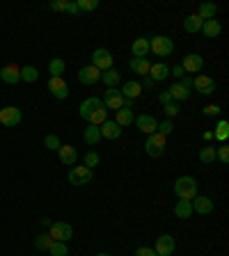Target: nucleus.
I'll use <instances>...</instances> for the list:
<instances>
[{
    "mask_svg": "<svg viewBox=\"0 0 229 256\" xmlns=\"http://www.w3.org/2000/svg\"><path fill=\"white\" fill-rule=\"evenodd\" d=\"M202 25H204V21H202L197 14H190V16L183 21V30L190 32V35H197V32H202Z\"/></svg>",
    "mask_w": 229,
    "mask_h": 256,
    "instance_id": "bb28decb",
    "label": "nucleus"
},
{
    "mask_svg": "<svg viewBox=\"0 0 229 256\" xmlns=\"http://www.w3.org/2000/svg\"><path fill=\"white\" fill-rule=\"evenodd\" d=\"M149 78L154 80V83H163L165 78H170V66L163 64V62H156V64H151Z\"/></svg>",
    "mask_w": 229,
    "mask_h": 256,
    "instance_id": "412c9836",
    "label": "nucleus"
},
{
    "mask_svg": "<svg viewBox=\"0 0 229 256\" xmlns=\"http://www.w3.org/2000/svg\"><path fill=\"white\" fill-rule=\"evenodd\" d=\"M78 80H80V85H97L99 80H101V71L94 69L92 64H87L78 71Z\"/></svg>",
    "mask_w": 229,
    "mask_h": 256,
    "instance_id": "4468645a",
    "label": "nucleus"
},
{
    "mask_svg": "<svg viewBox=\"0 0 229 256\" xmlns=\"http://www.w3.org/2000/svg\"><path fill=\"white\" fill-rule=\"evenodd\" d=\"M170 76H174V78H176V83H179L181 78L186 76V71L181 69V64H176V66H172V69H170Z\"/></svg>",
    "mask_w": 229,
    "mask_h": 256,
    "instance_id": "a18cd8bd",
    "label": "nucleus"
},
{
    "mask_svg": "<svg viewBox=\"0 0 229 256\" xmlns=\"http://www.w3.org/2000/svg\"><path fill=\"white\" fill-rule=\"evenodd\" d=\"M158 101H161V105H168V103H172V96H170V92L168 90L161 92V94H158Z\"/></svg>",
    "mask_w": 229,
    "mask_h": 256,
    "instance_id": "3c124183",
    "label": "nucleus"
},
{
    "mask_svg": "<svg viewBox=\"0 0 229 256\" xmlns=\"http://www.w3.org/2000/svg\"><path fill=\"white\" fill-rule=\"evenodd\" d=\"M202 32H204V37H209V39H216V37H220V32H223V25H220L218 18H211V21H204Z\"/></svg>",
    "mask_w": 229,
    "mask_h": 256,
    "instance_id": "b1692460",
    "label": "nucleus"
},
{
    "mask_svg": "<svg viewBox=\"0 0 229 256\" xmlns=\"http://www.w3.org/2000/svg\"><path fill=\"white\" fill-rule=\"evenodd\" d=\"M190 206H193V213H197V215H211L213 213V202L204 195L195 197L193 202H190Z\"/></svg>",
    "mask_w": 229,
    "mask_h": 256,
    "instance_id": "2eb2a0df",
    "label": "nucleus"
},
{
    "mask_svg": "<svg viewBox=\"0 0 229 256\" xmlns=\"http://www.w3.org/2000/svg\"><path fill=\"white\" fill-rule=\"evenodd\" d=\"M172 131H174V124H172L170 119L161 121V124H158V128H156V133H161V135H165V137H168Z\"/></svg>",
    "mask_w": 229,
    "mask_h": 256,
    "instance_id": "79ce46f5",
    "label": "nucleus"
},
{
    "mask_svg": "<svg viewBox=\"0 0 229 256\" xmlns=\"http://www.w3.org/2000/svg\"><path fill=\"white\" fill-rule=\"evenodd\" d=\"M113 53H110L108 48H97L94 53H92V66L94 69H99V71H108V69H113Z\"/></svg>",
    "mask_w": 229,
    "mask_h": 256,
    "instance_id": "423d86ee",
    "label": "nucleus"
},
{
    "mask_svg": "<svg viewBox=\"0 0 229 256\" xmlns=\"http://www.w3.org/2000/svg\"><path fill=\"white\" fill-rule=\"evenodd\" d=\"M193 87L199 92V94L209 96V94L216 92V80H213L211 76H195L193 78Z\"/></svg>",
    "mask_w": 229,
    "mask_h": 256,
    "instance_id": "ddd939ff",
    "label": "nucleus"
},
{
    "mask_svg": "<svg viewBox=\"0 0 229 256\" xmlns=\"http://www.w3.org/2000/svg\"><path fill=\"white\" fill-rule=\"evenodd\" d=\"M49 92L51 96H55L57 101H64L69 96V85H66L64 78H51L49 80Z\"/></svg>",
    "mask_w": 229,
    "mask_h": 256,
    "instance_id": "f8f14e48",
    "label": "nucleus"
},
{
    "mask_svg": "<svg viewBox=\"0 0 229 256\" xmlns=\"http://www.w3.org/2000/svg\"><path fill=\"white\" fill-rule=\"evenodd\" d=\"M101 80H103V85H106V87H117V85L121 83V76H119V71H117V69H108V71H103L101 73Z\"/></svg>",
    "mask_w": 229,
    "mask_h": 256,
    "instance_id": "c85d7f7f",
    "label": "nucleus"
},
{
    "mask_svg": "<svg viewBox=\"0 0 229 256\" xmlns=\"http://www.w3.org/2000/svg\"><path fill=\"white\" fill-rule=\"evenodd\" d=\"M97 256H110V254H106V252H101V254H97Z\"/></svg>",
    "mask_w": 229,
    "mask_h": 256,
    "instance_id": "6e6d98bb",
    "label": "nucleus"
},
{
    "mask_svg": "<svg viewBox=\"0 0 229 256\" xmlns=\"http://www.w3.org/2000/svg\"><path fill=\"white\" fill-rule=\"evenodd\" d=\"M174 195L183 202H193L197 197V179L193 176H179L174 181Z\"/></svg>",
    "mask_w": 229,
    "mask_h": 256,
    "instance_id": "f257e3e1",
    "label": "nucleus"
},
{
    "mask_svg": "<svg viewBox=\"0 0 229 256\" xmlns=\"http://www.w3.org/2000/svg\"><path fill=\"white\" fill-rule=\"evenodd\" d=\"M179 85L183 87V90L190 92V90H193V76H188V73H186V76H183V78L179 80Z\"/></svg>",
    "mask_w": 229,
    "mask_h": 256,
    "instance_id": "49530a36",
    "label": "nucleus"
},
{
    "mask_svg": "<svg viewBox=\"0 0 229 256\" xmlns=\"http://www.w3.org/2000/svg\"><path fill=\"white\" fill-rule=\"evenodd\" d=\"M213 137H216L218 142H227V137H229V121H225V119H223V121H218Z\"/></svg>",
    "mask_w": 229,
    "mask_h": 256,
    "instance_id": "f704fd0d",
    "label": "nucleus"
},
{
    "mask_svg": "<svg viewBox=\"0 0 229 256\" xmlns=\"http://www.w3.org/2000/svg\"><path fill=\"white\" fill-rule=\"evenodd\" d=\"M21 80H25V83H37V80H39V71H37L35 66H23V69H21Z\"/></svg>",
    "mask_w": 229,
    "mask_h": 256,
    "instance_id": "e433bc0d",
    "label": "nucleus"
},
{
    "mask_svg": "<svg viewBox=\"0 0 229 256\" xmlns=\"http://www.w3.org/2000/svg\"><path fill=\"white\" fill-rule=\"evenodd\" d=\"M83 140H85V144L97 147V144L101 142V131H99V126L87 124V128H85V133H83Z\"/></svg>",
    "mask_w": 229,
    "mask_h": 256,
    "instance_id": "a878e982",
    "label": "nucleus"
},
{
    "mask_svg": "<svg viewBox=\"0 0 229 256\" xmlns=\"http://www.w3.org/2000/svg\"><path fill=\"white\" fill-rule=\"evenodd\" d=\"M181 69L190 76V73H199L202 69H204V57L197 53H188L183 55V62H181Z\"/></svg>",
    "mask_w": 229,
    "mask_h": 256,
    "instance_id": "6e6552de",
    "label": "nucleus"
},
{
    "mask_svg": "<svg viewBox=\"0 0 229 256\" xmlns=\"http://www.w3.org/2000/svg\"><path fill=\"white\" fill-rule=\"evenodd\" d=\"M135 256H158V254L154 252V247H138V250H135Z\"/></svg>",
    "mask_w": 229,
    "mask_h": 256,
    "instance_id": "de8ad7c7",
    "label": "nucleus"
},
{
    "mask_svg": "<svg viewBox=\"0 0 229 256\" xmlns=\"http://www.w3.org/2000/svg\"><path fill=\"white\" fill-rule=\"evenodd\" d=\"M223 110H220V105H206L204 107V114L206 117H216V114H220Z\"/></svg>",
    "mask_w": 229,
    "mask_h": 256,
    "instance_id": "8fccbe9b",
    "label": "nucleus"
},
{
    "mask_svg": "<svg viewBox=\"0 0 229 256\" xmlns=\"http://www.w3.org/2000/svg\"><path fill=\"white\" fill-rule=\"evenodd\" d=\"M103 103H101V99H97V96H90V99H85L83 103H80V107H78V114L83 117L85 121L90 119V114L94 112V110H99Z\"/></svg>",
    "mask_w": 229,
    "mask_h": 256,
    "instance_id": "f3484780",
    "label": "nucleus"
},
{
    "mask_svg": "<svg viewBox=\"0 0 229 256\" xmlns=\"http://www.w3.org/2000/svg\"><path fill=\"white\" fill-rule=\"evenodd\" d=\"M101 103H103L106 110H114V112H117V110L121 107V103H124V96H121V92L117 90V87H110V90H106Z\"/></svg>",
    "mask_w": 229,
    "mask_h": 256,
    "instance_id": "1a4fd4ad",
    "label": "nucleus"
},
{
    "mask_svg": "<svg viewBox=\"0 0 229 256\" xmlns=\"http://www.w3.org/2000/svg\"><path fill=\"white\" fill-rule=\"evenodd\" d=\"M145 151H147V155H151V158H161V155L165 154V135H161V133H151V135L147 137V142H145Z\"/></svg>",
    "mask_w": 229,
    "mask_h": 256,
    "instance_id": "20e7f679",
    "label": "nucleus"
},
{
    "mask_svg": "<svg viewBox=\"0 0 229 256\" xmlns=\"http://www.w3.org/2000/svg\"><path fill=\"white\" fill-rule=\"evenodd\" d=\"M108 119V110L106 107H99V110H94V112L90 114V119H87V124H92V126H101L103 121Z\"/></svg>",
    "mask_w": 229,
    "mask_h": 256,
    "instance_id": "473e14b6",
    "label": "nucleus"
},
{
    "mask_svg": "<svg viewBox=\"0 0 229 256\" xmlns=\"http://www.w3.org/2000/svg\"><path fill=\"white\" fill-rule=\"evenodd\" d=\"M133 121H135V114H133V110H128V107H119V110H117L114 124L119 126V128H126V126H131Z\"/></svg>",
    "mask_w": 229,
    "mask_h": 256,
    "instance_id": "5701e85b",
    "label": "nucleus"
},
{
    "mask_svg": "<svg viewBox=\"0 0 229 256\" xmlns=\"http://www.w3.org/2000/svg\"><path fill=\"white\" fill-rule=\"evenodd\" d=\"M49 254L51 256H66L69 254V250H66V243H57V240H53L49 247Z\"/></svg>",
    "mask_w": 229,
    "mask_h": 256,
    "instance_id": "4c0bfd02",
    "label": "nucleus"
},
{
    "mask_svg": "<svg viewBox=\"0 0 229 256\" xmlns=\"http://www.w3.org/2000/svg\"><path fill=\"white\" fill-rule=\"evenodd\" d=\"M57 155H60L62 165H76V160H78V151L71 144H62L60 149H57Z\"/></svg>",
    "mask_w": 229,
    "mask_h": 256,
    "instance_id": "a211bd4d",
    "label": "nucleus"
},
{
    "mask_svg": "<svg viewBox=\"0 0 229 256\" xmlns=\"http://www.w3.org/2000/svg\"><path fill=\"white\" fill-rule=\"evenodd\" d=\"M53 240L57 243H66V240L73 238V229L69 222H51V233H49Z\"/></svg>",
    "mask_w": 229,
    "mask_h": 256,
    "instance_id": "0eeeda50",
    "label": "nucleus"
},
{
    "mask_svg": "<svg viewBox=\"0 0 229 256\" xmlns=\"http://www.w3.org/2000/svg\"><path fill=\"white\" fill-rule=\"evenodd\" d=\"M92 179H94V174H92L90 167H85V165H76V167H71V169H69V183L76 185V188L92 183Z\"/></svg>",
    "mask_w": 229,
    "mask_h": 256,
    "instance_id": "f03ea898",
    "label": "nucleus"
},
{
    "mask_svg": "<svg viewBox=\"0 0 229 256\" xmlns=\"http://www.w3.org/2000/svg\"><path fill=\"white\" fill-rule=\"evenodd\" d=\"M199 162H204V165L216 162V147H202L199 149Z\"/></svg>",
    "mask_w": 229,
    "mask_h": 256,
    "instance_id": "72a5a7b5",
    "label": "nucleus"
},
{
    "mask_svg": "<svg viewBox=\"0 0 229 256\" xmlns=\"http://www.w3.org/2000/svg\"><path fill=\"white\" fill-rule=\"evenodd\" d=\"M216 160H220L223 165H227L229 162V147H220V149H216Z\"/></svg>",
    "mask_w": 229,
    "mask_h": 256,
    "instance_id": "37998d69",
    "label": "nucleus"
},
{
    "mask_svg": "<svg viewBox=\"0 0 229 256\" xmlns=\"http://www.w3.org/2000/svg\"><path fill=\"white\" fill-rule=\"evenodd\" d=\"M149 51H154V55H161V57H168L172 51H174V42L170 37H151L149 39Z\"/></svg>",
    "mask_w": 229,
    "mask_h": 256,
    "instance_id": "7ed1b4c3",
    "label": "nucleus"
},
{
    "mask_svg": "<svg viewBox=\"0 0 229 256\" xmlns=\"http://www.w3.org/2000/svg\"><path fill=\"white\" fill-rule=\"evenodd\" d=\"M168 92H170V96H172V101H176V103H179V101H188V99H190V92L183 90L179 83H174Z\"/></svg>",
    "mask_w": 229,
    "mask_h": 256,
    "instance_id": "2f4dec72",
    "label": "nucleus"
},
{
    "mask_svg": "<svg viewBox=\"0 0 229 256\" xmlns=\"http://www.w3.org/2000/svg\"><path fill=\"white\" fill-rule=\"evenodd\" d=\"M78 12H94L99 7V0H78Z\"/></svg>",
    "mask_w": 229,
    "mask_h": 256,
    "instance_id": "a19ab883",
    "label": "nucleus"
},
{
    "mask_svg": "<svg viewBox=\"0 0 229 256\" xmlns=\"http://www.w3.org/2000/svg\"><path fill=\"white\" fill-rule=\"evenodd\" d=\"M163 110H165V114H168L170 119H172V117H176V114H179V103L172 101V103H168V105H163Z\"/></svg>",
    "mask_w": 229,
    "mask_h": 256,
    "instance_id": "c03bdc74",
    "label": "nucleus"
},
{
    "mask_svg": "<svg viewBox=\"0 0 229 256\" xmlns=\"http://www.w3.org/2000/svg\"><path fill=\"white\" fill-rule=\"evenodd\" d=\"M0 80H2V83H7V85L21 83V66L14 64V62L5 64L2 69H0Z\"/></svg>",
    "mask_w": 229,
    "mask_h": 256,
    "instance_id": "9b49d317",
    "label": "nucleus"
},
{
    "mask_svg": "<svg viewBox=\"0 0 229 256\" xmlns=\"http://www.w3.org/2000/svg\"><path fill=\"white\" fill-rule=\"evenodd\" d=\"M204 140H206V142H211V140H213V131H206L204 133Z\"/></svg>",
    "mask_w": 229,
    "mask_h": 256,
    "instance_id": "5fc2aeb1",
    "label": "nucleus"
},
{
    "mask_svg": "<svg viewBox=\"0 0 229 256\" xmlns=\"http://www.w3.org/2000/svg\"><path fill=\"white\" fill-rule=\"evenodd\" d=\"M128 69H131L133 73H138V76H149V69H151V62L147 60V57H131V62H128Z\"/></svg>",
    "mask_w": 229,
    "mask_h": 256,
    "instance_id": "aec40b11",
    "label": "nucleus"
},
{
    "mask_svg": "<svg viewBox=\"0 0 229 256\" xmlns=\"http://www.w3.org/2000/svg\"><path fill=\"white\" fill-rule=\"evenodd\" d=\"M140 85H145V87H154V80H151L149 76H145V78H142V83H140Z\"/></svg>",
    "mask_w": 229,
    "mask_h": 256,
    "instance_id": "864d4df0",
    "label": "nucleus"
},
{
    "mask_svg": "<svg viewBox=\"0 0 229 256\" xmlns=\"http://www.w3.org/2000/svg\"><path fill=\"white\" fill-rule=\"evenodd\" d=\"M133 124L138 126V131L147 133V135L156 133V128H158L156 117H151V114H140V117H135V121H133Z\"/></svg>",
    "mask_w": 229,
    "mask_h": 256,
    "instance_id": "dca6fc26",
    "label": "nucleus"
},
{
    "mask_svg": "<svg viewBox=\"0 0 229 256\" xmlns=\"http://www.w3.org/2000/svg\"><path fill=\"white\" fill-rule=\"evenodd\" d=\"M51 9H53V12H64L66 0H53V2H51Z\"/></svg>",
    "mask_w": 229,
    "mask_h": 256,
    "instance_id": "09e8293b",
    "label": "nucleus"
},
{
    "mask_svg": "<svg viewBox=\"0 0 229 256\" xmlns=\"http://www.w3.org/2000/svg\"><path fill=\"white\" fill-rule=\"evenodd\" d=\"M131 53H133V57H147V53H149V39L138 37V39L131 44Z\"/></svg>",
    "mask_w": 229,
    "mask_h": 256,
    "instance_id": "393cba45",
    "label": "nucleus"
},
{
    "mask_svg": "<svg viewBox=\"0 0 229 256\" xmlns=\"http://www.w3.org/2000/svg\"><path fill=\"white\" fill-rule=\"evenodd\" d=\"M99 131H101V140L106 137V140H119L121 137V128L114 121H110V119H106L101 126H99Z\"/></svg>",
    "mask_w": 229,
    "mask_h": 256,
    "instance_id": "6ab92c4d",
    "label": "nucleus"
},
{
    "mask_svg": "<svg viewBox=\"0 0 229 256\" xmlns=\"http://www.w3.org/2000/svg\"><path fill=\"white\" fill-rule=\"evenodd\" d=\"M174 247H176L174 238H172L170 233H163V236H158V238H156V245H154V252H156L158 256H172Z\"/></svg>",
    "mask_w": 229,
    "mask_h": 256,
    "instance_id": "9d476101",
    "label": "nucleus"
},
{
    "mask_svg": "<svg viewBox=\"0 0 229 256\" xmlns=\"http://www.w3.org/2000/svg\"><path fill=\"white\" fill-rule=\"evenodd\" d=\"M174 215L179 217V220H188L190 215H193V206H190V202H183V199H179L174 206Z\"/></svg>",
    "mask_w": 229,
    "mask_h": 256,
    "instance_id": "c756f323",
    "label": "nucleus"
},
{
    "mask_svg": "<svg viewBox=\"0 0 229 256\" xmlns=\"http://www.w3.org/2000/svg\"><path fill=\"white\" fill-rule=\"evenodd\" d=\"M101 162V155L97 154V151H87L85 154V167H90V169H94V167Z\"/></svg>",
    "mask_w": 229,
    "mask_h": 256,
    "instance_id": "ea45409f",
    "label": "nucleus"
},
{
    "mask_svg": "<svg viewBox=\"0 0 229 256\" xmlns=\"http://www.w3.org/2000/svg\"><path fill=\"white\" fill-rule=\"evenodd\" d=\"M44 144H46V149H51V151H57L62 147V142H60V137L57 135H53V133H49V135L44 137Z\"/></svg>",
    "mask_w": 229,
    "mask_h": 256,
    "instance_id": "58836bf2",
    "label": "nucleus"
},
{
    "mask_svg": "<svg viewBox=\"0 0 229 256\" xmlns=\"http://www.w3.org/2000/svg\"><path fill=\"white\" fill-rule=\"evenodd\" d=\"M64 69H66V64H64V60H62V57H53V60L49 62V73H51V78H62Z\"/></svg>",
    "mask_w": 229,
    "mask_h": 256,
    "instance_id": "7c9ffc66",
    "label": "nucleus"
},
{
    "mask_svg": "<svg viewBox=\"0 0 229 256\" xmlns=\"http://www.w3.org/2000/svg\"><path fill=\"white\" fill-rule=\"evenodd\" d=\"M119 92H121V96H124V99H133V101H135V99L142 94V85H140L138 80H126V83H124V87H121Z\"/></svg>",
    "mask_w": 229,
    "mask_h": 256,
    "instance_id": "4be33fe9",
    "label": "nucleus"
},
{
    "mask_svg": "<svg viewBox=\"0 0 229 256\" xmlns=\"http://www.w3.org/2000/svg\"><path fill=\"white\" fill-rule=\"evenodd\" d=\"M23 121V112L18 110L16 105H7V107H0V124L7 126V128H14Z\"/></svg>",
    "mask_w": 229,
    "mask_h": 256,
    "instance_id": "39448f33",
    "label": "nucleus"
},
{
    "mask_svg": "<svg viewBox=\"0 0 229 256\" xmlns=\"http://www.w3.org/2000/svg\"><path fill=\"white\" fill-rule=\"evenodd\" d=\"M51 243H53V238H51L49 233H39V236L35 238V250L37 252H49Z\"/></svg>",
    "mask_w": 229,
    "mask_h": 256,
    "instance_id": "c9c22d12",
    "label": "nucleus"
},
{
    "mask_svg": "<svg viewBox=\"0 0 229 256\" xmlns=\"http://www.w3.org/2000/svg\"><path fill=\"white\" fill-rule=\"evenodd\" d=\"M64 12H69V14H78V5L76 2H66V9Z\"/></svg>",
    "mask_w": 229,
    "mask_h": 256,
    "instance_id": "603ef678",
    "label": "nucleus"
},
{
    "mask_svg": "<svg viewBox=\"0 0 229 256\" xmlns=\"http://www.w3.org/2000/svg\"><path fill=\"white\" fill-rule=\"evenodd\" d=\"M216 14H218L216 2H202L197 9V16L202 18V21H211V18H216Z\"/></svg>",
    "mask_w": 229,
    "mask_h": 256,
    "instance_id": "cd10ccee",
    "label": "nucleus"
}]
</instances>
